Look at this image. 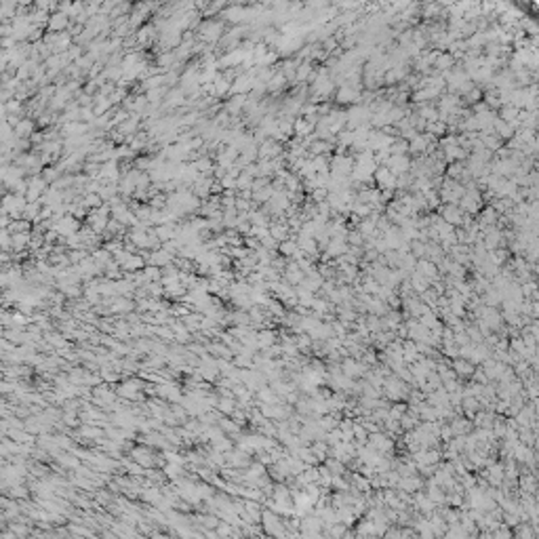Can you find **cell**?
Here are the masks:
<instances>
[{
	"instance_id": "1",
	"label": "cell",
	"mask_w": 539,
	"mask_h": 539,
	"mask_svg": "<svg viewBox=\"0 0 539 539\" xmlns=\"http://www.w3.org/2000/svg\"><path fill=\"white\" fill-rule=\"evenodd\" d=\"M226 32H228V28H226V22H223V19H217V17L202 19V24L196 30V38L200 40L202 45L215 47V45L221 43V38L226 36Z\"/></svg>"
},
{
	"instance_id": "2",
	"label": "cell",
	"mask_w": 539,
	"mask_h": 539,
	"mask_svg": "<svg viewBox=\"0 0 539 539\" xmlns=\"http://www.w3.org/2000/svg\"><path fill=\"white\" fill-rule=\"evenodd\" d=\"M28 207V200L22 194H5L3 200V215H9L13 221L24 219V211Z\"/></svg>"
},
{
	"instance_id": "3",
	"label": "cell",
	"mask_w": 539,
	"mask_h": 539,
	"mask_svg": "<svg viewBox=\"0 0 539 539\" xmlns=\"http://www.w3.org/2000/svg\"><path fill=\"white\" fill-rule=\"evenodd\" d=\"M144 255L148 259V266H154V268H167L171 266V263H175V257L177 255H173V253L165 251V249H158V251H144Z\"/></svg>"
},
{
	"instance_id": "4",
	"label": "cell",
	"mask_w": 539,
	"mask_h": 539,
	"mask_svg": "<svg viewBox=\"0 0 539 539\" xmlns=\"http://www.w3.org/2000/svg\"><path fill=\"white\" fill-rule=\"evenodd\" d=\"M72 19H70L66 13H53L49 19V26H47V32L51 34H64V32H70V28H72Z\"/></svg>"
},
{
	"instance_id": "5",
	"label": "cell",
	"mask_w": 539,
	"mask_h": 539,
	"mask_svg": "<svg viewBox=\"0 0 539 539\" xmlns=\"http://www.w3.org/2000/svg\"><path fill=\"white\" fill-rule=\"evenodd\" d=\"M253 89H255V78H253L251 74H240L236 76V80L232 83V91H230V95H251L253 93Z\"/></svg>"
},
{
	"instance_id": "6",
	"label": "cell",
	"mask_w": 539,
	"mask_h": 539,
	"mask_svg": "<svg viewBox=\"0 0 539 539\" xmlns=\"http://www.w3.org/2000/svg\"><path fill=\"white\" fill-rule=\"evenodd\" d=\"M282 156V144L276 139H266L259 144V160H274Z\"/></svg>"
},
{
	"instance_id": "7",
	"label": "cell",
	"mask_w": 539,
	"mask_h": 539,
	"mask_svg": "<svg viewBox=\"0 0 539 539\" xmlns=\"http://www.w3.org/2000/svg\"><path fill=\"white\" fill-rule=\"evenodd\" d=\"M36 127H38V125H36V120L26 116V118H22V120H19V123L13 127V129H15V137H17V139H32V135L36 133Z\"/></svg>"
},
{
	"instance_id": "8",
	"label": "cell",
	"mask_w": 539,
	"mask_h": 539,
	"mask_svg": "<svg viewBox=\"0 0 539 539\" xmlns=\"http://www.w3.org/2000/svg\"><path fill=\"white\" fill-rule=\"evenodd\" d=\"M114 112V104L110 101V97H99L95 95V104H93V114L95 118H101V116H108Z\"/></svg>"
},
{
	"instance_id": "9",
	"label": "cell",
	"mask_w": 539,
	"mask_h": 539,
	"mask_svg": "<svg viewBox=\"0 0 539 539\" xmlns=\"http://www.w3.org/2000/svg\"><path fill=\"white\" fill-rule=\"evenodd\" d=\"M270 236L276 242L289 240V226L284 221H272L270 223Z\"/></svg>"
},
{
	"instance_id": "10",
	"label": "cell",
	"mask_w": 539,
	"mask_h": 539,
	"mask_svg": "<svg viewBox=\"0 0 539 539\" xmlns=\"http://www.w3.org/2000/svg\"><path fill=\"white\" fill-rule=\"evenodd\" d=\"M278 255H282L284 259H291V257H297L299 255V245H297V240H284L278 245Z\"/></svg>"
},
{
	"instance_id": "11",
	"label": "cell",
	"mask_w": 539,
	"mask_h": 539,
	"mask_svg": "<svg viewBox=\"0 0 539 539\" xmlns=\"http://www.w3.org/2000/svg\"><path fill=\"white\" fill-rule=\"evenodd\" d=\"M284 85H287V76H284L280 70L276 74L272 76V80L268 83V95H276V93H280V91L284 89Z\"/></svg>"
},
{
	"instance_id": "12",
	"label": "cell",
	"mask_w": 539,
	"mask_h": 539,
	"mask_svg": "<svg viewBox=\"0 0 539 539\" xmlns=\"http://www.w3.org/2000/svg\"><path fill=\"white\" fill-rule=\"evenodd\" d=\"M123 276H125L123 268H120L118 263L112 259L108 266H106V270H104V278H108V280H112V282H116V280H123Z\"/></svg>"
},
{
	"instance_id": "13",
	"label": "cell",
	"mask_w": 539,
	"mask_h": 539,
	"mask_svg": "<svg viewBox=\"0 0 539 539\" xmlns=\"http://www.w3.org/2000/svg\"><path fill=\"white\" fill-rule=\"evenodd\" d=\"M62 175H64V173L59 171V167H57V165H53V167H45V169H43V173H40V177H43L49 186H53L55 181L62 179Z\"/></svg>"
},
{
	"instance_id": "14",
	"label": "cell",
	"mask_w": 539,
	"mask_h": 539,
	"mask_svg": "<svg viewBox=\"0 0 539 539\" xmlns=\"http://www.w3.org/2000/svg\"><path fill=\"white\" fill-rule=\"evenodd\" d=\"M91 257H93V259H95V261H97V263H99V266L104 268V270H106V266H108V263H110L112 259H114V257H112V253H110L108 249H104V247L95 249L93 253H91Z\"/></svg>"
},
{
	"instance_id": "15",
	"label": "cell",
	"mask_w": 539,
	"mask_h": 539,
	"mask_svg": "<svg viewBox=\"0 0 539 539\" xmlns=\"http://www.w3.org/2000/svg\"><path fill=\"white\" fill-rule=\"evenodd\" d=\"M9 232L11 234H28V232H34V223H30L26 219H17L9 226Z\"/></svg>"
},
{
	"instance_id": "16",
	"label": "cell",
	"mask_w": 539,
	"mask_h": 539,
	"mask_svg": "<svg viewBox=\"0 0 539 539\" xmlns=\"http://www.w3.org/2000/svg\"><path fill=\"white\" fill-rule=\"evenodd\" d=\"M83 200H85V205H87L91 211H93V209H101V207L106 205L104 198H101L99 194H95V192H87V194L83 196Z\"/></svg>"
},
{
	"instance_id": "17",
	"label": "cell",
	"mask_w": 539,
	"mask_h": 539,
	"mask_svg": "<svg viewBox=\"0 0 539 539\" xmlns=\"http://www.w3.org/2000/svg\"><path fill=\"white\" fill-rule=\"evenodd\" d=\"M59 291H62L66 297H78L80 293H83V289H80V284H68V282H55Z\"/></svg>"
},
{
	"instance_id": "18",
	"label": "cell",
	"mask_w": 539,
	"mask_h": 539,
	"mask_svg": "<svg viewBox=\"0 0 539 539\" xmlns=\"http://www.w3.org/2000/svg\"><path fill=\"white\" fill-rule=\"evenodd\" d=\"M284 278H287V282H291V284L299 282V280H301V272H299V268L295 266V263H287V272H284Z\"/></svg>"
},
{
	"instance_id": "19",
	"label": "cell",
	"mask_w": 539,
	"mask_h": 539,
	"mask_svg": "<svg viewBox=\"0 0 539 539\" xmlns=\"http://www.w3.org/2000/svg\"><path fill=\"white\" fill-rule=\"evenodd\" d=\"M253 181H255V177H251L249 173L242 171V175L236 179V184H238V192H247V190H253Z\"/></svg>"
},
{
	"instance_id": "20",
	"label": "cell",
	"mask_w": 539,
	"mask_h": 539,
	"mask_svg": "<svg viewBox=\"0 0 539 539\" xmlns=\"http://www.w3.org/2000/svg\"><path fill=\"white\" fill-rule=\"evenodd\" d=\"M144 276H146L148 282H162V270L154 268V266H148L144 270Z\"/></svg>"
},
{
	"instance_id": "21",
	"label": "cell",
	"mask_w": 539,
	"mask_h": 539,
	"mask_svg": "<svg viewBox=\"0 0 539 539\" xmlns=\"http://www.w3.org/2000/svg\"><path fill=\"white\" fill-rule=\"evenodd\" d=\"M293 129H295V133H297V135H306L308 131H310V125L306 123V120L299 118V120H295V127Z\"/></svg>"
},
{
	"instance_id": "22",
	"label": "cell",
	"mask_w": 539,
	"mask_h": 539,
	"mask_svg": "<svg viewBox=\"0 0 539 539\" xmlns=\"http://www.w3.org/2000/svg\"><path fill=\"white\" fill-rule=\"evenodd\" d=\"M131 308H133V303H131L129 299H125V297H118L116 299V306H114L116 312H125V310H131Z\"/></svg>"
},
{
	"instance_id": "23",
	"label": "cell",
	"mask_w": 539,
	"mask_h": 539,
	"mask_svg": "<svg viewBox=\"0 0 539 539\" xmlns=\"http://www.w3.org/2000/svg\"><path fill=\"white\" fill-rule=\"evenodd\" d=\"M306 74H308V66H299V68H297V72H295V76H297L299 80H301V78H306Z\"/></svg>"
}]
</instances>
